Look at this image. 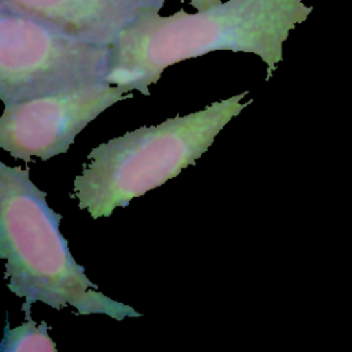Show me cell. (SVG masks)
Returning a JSON list of instances; mask_svg holds the SVG:
<instances>
[{
    "label": "cell",
    "instance_id": "obj_1",
    "mask_svg": "<svg viewBox=\"0 0 352 352\" xmlns=\"http://www.w3.org/2000/svg\"><path fill=\"white\" fill-rule=\"evenodd\" d=\"M312 10L302 0H227L195 14H144L111 45L106 81L148 96L166 67L221 50L257 55L270 80L289 32Z\"/></svg>",
    "mask_w": 352,
    "mask_h": 352
},
{
    "label": "cell",
    "instance_id": "obj_2",
    "mask_svg": "<svg viewBox=\"0 0 352 352\" xmlns=\"http://www.w3.org/2000/svg\"><path fill=\"white\" fill-rule=\"evenodd\" d=\"M60 220L29 169L0 162V257L10 292L25 300L26 319L37 301L56 311L72 307L78 315L140 318L133 307L110 298L88 279L60 234Z\"/></svg>",
    "mask_w": 352,
    "mask_h": 352
},
{
    "label": "cell",
    "instance_id": "obj_3",
    "mask_svg": "<svg viewBox=\"0 0 352 352\" xmlns=\"http://www.w3.org/2000/svg\"><path fill=\"white\" fill-rule=\"evenodd\" d=\"M248 91L214 102L187 116L154 126H142L91 150L76 176L72 197L92 219L109 217L133 198L162 186L194 165L213 144L220 131L252 100Z\"/></svg>",
    "mask_w": 352,
    "mask_h": 352
},
{
    "label": "cell",
    "instance_id": "obj_4",
    "mask_svg": "<svg viewBox=\"0 0 352 352\" xmlns=\"http://www.w3.org/2000/svg\"><path fill=\"white\" fill-rule=\"evenodd\" d=\"M110 62V45L0 11V99L4 104L106 81Z\"/></svg>",
    "mask_w": 352,
    "mask_h": 352
},
{
    "label": "cell",
    "instance_id": "obj_5",
    "mask_svg": "<svg viewBox=\"0 0 352 352\" xmlns=\"http://www.w3.org/2000/svg\"><path fill=\"white\" fill-rule=\"evenodd\" d=\"M107 81L4 104L0 117V147L16 160H50L63 154L77 135L99 114L132 98Z\"/></svg>",
    "mask_w": 352,
    "mask_h": 352
},
{
    "label": "cell",
    "instance_id": "obj_6",
    "mask_svg": "<svg viewBox=\"0 0 352 352\" xmlns=\"http://www.w3.org/2000/svg\"><path fill=\"white\" fill-rule=\"evenodd\" d=\"M165 0H0V11L52 25L78 38L113 45L142 15L160 11Z\"/></svg>",
    "mask_w": 352,
    "mask_h": 352
},
{
    "label": "cell",
    "instance_id": "obj_7",
    "mask_svg": "<svg viewBox=\"0 0 352 352\" xmlns=\"http://www.w3.org/2000/svg\"><path fill=\"white\" fill-rule=\"evenodd\" d=\"M1 352H56V344L48 334V324L41 320L36 323L32 318L22 324L10 329L8 320L3 340L0 344Z\"/></svg>",
    "mask_w": 352,
    "mask_h": 352
},
{
    "label": "cell",
    "instance_id": "obj_8",
    "mask_svg": "<svg viewBox=\"0 0 352 352\" xmlns=\"http://www.w3.org/2000/svg\"><path fill=\"white\" fill-rule=\"evenodd\" d=\"M180 1H184V0H180ZM188 1L198 11H202V10H206V8H210V7H214V6L223 3L221 0H188Z\"/></svg>",
    "mask_w": 352,
    "mask_h": 352
}]
</instances>
